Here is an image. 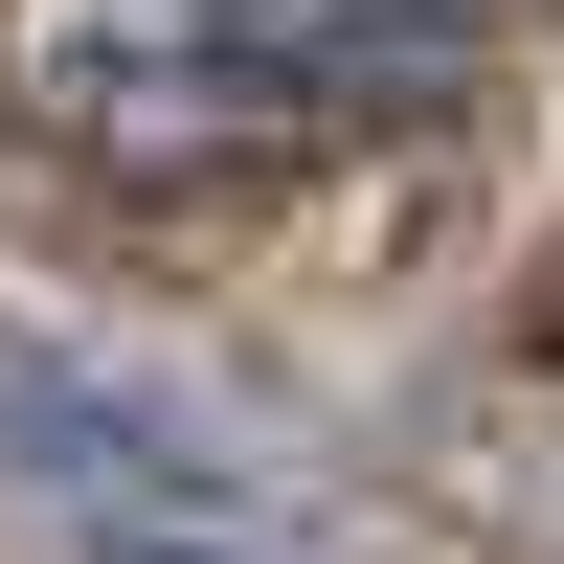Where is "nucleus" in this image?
I'll return each mask as SVG.
<instances>
[{
  "instance_id": "nucleus-1",
  "label": "nucleus",
  "mask_w": 564,
  "mask_h": 564,
  "mask_svg": "<svg viewBox=\"0 0 564 564\" xmlns=\"http://www.w3.org/2000/svg\"><path fill=\"white\" fill-rule=\"evenodd\" d=\"M475 0H0V90L23 135L135 181L294 159V135H406L475 90Z\"/></svg>"
}]
</instances>
